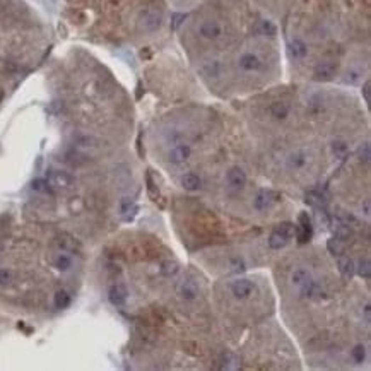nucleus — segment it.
<instances>
[{
	"label": "nucleus",
	"mask_w": 371,
	"mask_h": 371,
	"mask_svg": "<svg viewBox=\"0 0 371 371\" xmlns=\"http://www.w3.org/2000/svg\"><path fill=\"white\" fill-rule=\"evenodd\" d=\"M161 22H163V12L158 7H147L139 16V28L147 33H153L156 29H159L161 28Z\"/></svg>",
	"instance_id": "1"
},
{
	"label": "nucleus",
	"mask_w": 371,
	"mask_h": 371,
	"mask_svg": "<svg viewBox=\"0 0 371 371\" xmlns=\"http://www.w3.org/2000/svg\"><path fill=\"white\" fill-rule=\"evenodd\" d=\"M294 235L299 245H305L311 240V236H313V224H311V219L308 216V212H301L298 216V224L294 226Z\"/></svg>",
	"instance_id": "2"
},
{
	"label": "nucleus",
	"mask_w": 371,
	"mask_h": 371,
	"mask_svg": "<svg viewBox=\"0 0 371 371\" xmlns=\"http://www.w3.org/2000/svg\"><path fill=\"white\" fill-rule=\"evenodd\" d=\"M279 200H281V194H279V192L260 190L257 195H255V199H253V207L257 210H265V209H269L270 206L277 204Z\"/></svg>",
	"instance_id": "3"
},
{
	"label": "nucleus",
	"mask_w": 371,
	"mask_h": 371,
	"mask_svg": "<svg viewBox=\"0 0 371 371\" xmlns=\"http://www.w3.org/2000/svg\"><path fill=\"white\" fill-rule=\"evenodd\" d=\"M176 292H178V296L183 299V301H195V299L199 298V294H200V289H199L197 281L185 279V281H181L180 286H178Z\"/></svg>",
	"instance_id": "4"
},
{
	"label": "nucleus",
	"mask_w": 371,
	"mask_h": 371,
	"mask_svg": "<svg viewBox=\"0 0 371 371\" xmlns=\"http://www.w3.org/2000/svg\"><path fill=\"white\" fill-rule=\"evenodd\" d=\"M199 33H200V36H202V38L214 41V40H217L219 36L222 35V26L214 19H207V21H204L202 24H200Z\"/></svg>",
	"instance_id": "5"
},
{
	"label": "nucleus",
	"mask_w": 371,
	"mask_h": 371,
	"mask_svg": "<svg viewBox=\"0 0 371 371\" xmlns=\"http://www.w3.org/2000/svg\"><path fill=\"white\" fill-rule=\"evenodd\" d=\"M253 291H255V286H253L251 281H248V279H238V281H235L233 286H231L233 296H235V298H238V299L250 298Z\"/></svg>",
	"instance_id": "6"
},
{
	"label": "nucleus",
	"mask_w": 371,
	"mask_h": 371,
	"mask_svg": "<svg viewBox=\"0 0 371 371\" xmlns=\"http://www.w3.org/2000/svg\"><path fill=\"white\" fill-rule=\"evenodd\" d=\"M238 65L245 72H257V70H260L263 67V62L255 53H243L238 60Z\"/></svg>",
	"instance_id": "7"
},
{
	"label": "nucleus",
	"mask_w": 371,
	"mask_h": 371,
	"mask_svg": "<svg viewBox=\"0 0 371 371\" xmlns=\"http://www.w3.org/2000/svg\"><path fill=\"white\" fill-rule=\"evenodd\" d=\"M48 183L51 185V187H57V188H67L70 187V185L74 183V178L72 175H69L67 171H55V169H51L50 173H48Z\"/></svg>",
	"instance_id": "8"
},
{
	"label": "nucleus",
	"mask_w": 371,
	"mask_h": 371,
	"mask_svg": "<svg viewBox=\"0 0 371 371\" xmlns=\"http://www.w3.org/2000/svg\"><path fill=\"white\" fill-rule=\"evenodd\" d=\"M226 181L231 188H236V190H241L247 185V173L243 171L238 166L231 168L228 173H226Z\"/></svg>",
	"instance_id": "9"
},
{
	"label": "nucleus",
	"mask_w": 371,
	"mask_h": 371,
	"mask_svg": "<svg viewBox=\"0 0 371 371\" xmlns=\"http://www.w3.org/2000/svg\"><path fill=\"white\" fill-rule=\"evenodd\" d=\"M127 298H128V291L124 284H115L110 288L108 299L113 306H124L125 301H127Z\"/></svg>",
	"instance_id": "10"
},
{
	"label": "nucleus",
	"mask_w": 371,
	"mask_h": 371,
	"mask_svg": "<svg viewBox=\"0 0 371 371\" xmlns=\"http://www.w3.org/2000/svg\"><path fill=\"white\" fill-rule=\"evenodd\" d=\"M192 154V149L188 144H178V146L173 147L171 151H169L168 158L171 163H175V165H180V163H185L188 158H190Z\"/></svg>",
	"instance_id": "11"
},
{
	"label": "nucleus",
	"mask_w": 371,
	"mask_h": 371,
	"mask_svg": "<svg viewBox=\"0 0 371 371\" xmlns=\"http://www.w3.org/2000/svg\"><path fill=\"white\" fill-rule=\"evenodd\" d=\"M313 76L317 81H330L335 76V65L330 64V62H324V64L315 67Z\"/></svg>",
	"instance_id": "12"
},
{
	"label": "nucleus",
	"mask_w": 371,
	"mask_h": 371,
	"mask_svg": "<svg viewBox=\"0 0 371 371\" xmlns=\"http://www.w3.org/2000/svg\"><path fill=\"white\" fill-rule=\"evenodd\" d=\"M337 267H339V272L342 274V277L346 281H351L352 277H354L356 267H354V262H352L349 257H340L339 260H337Z\"/></svg>",
	"instance_id": "13"
},
{
	"label": "nucleus",
	"mask_w": 371,
	"mask_h": 371,
	"mask_svg": "<svg viewBox=\"0 0 371 371\" xmlns=\"http://www.w3.org/2000/svg\"><path fill=\"white\" fill-rule=\"evenodd\" d=\"M289 111H291V108H289V105L284 101H274L272 105L269 106V113L272 115L276 120H286V118L289 117Z\"/></svg>",
	"instance_id": "14"
},
{
	"label": "nucleus",
	"mask_w": 371,
	"mask_h": 371,
	"mask_svg": "<svg viewBox=\"0 0 371 371\" xmlns=\"http://www.w3.org/2000/svg\"><path fill=\"white\" fill-rule=\"evenodd\" d=\"M181 185H183L185 190L195 192L202 187V180H200V176L195 175V173H187V175L181 176Z\"/></svg>",
	"instance_id": "15"
},
{
	"label": "nucleus",
	"mask_w": 371,
	"mask_h": 371,
	"mask_svg": "<svg viewBox=\"0 0 371 371\" xmlns=\"http://www.w3.org/2000/svg\"><path fill=\"white\" fill-rule=\"evenodd\" d=\"M332 153L337 159H347V156H349V146H347L346 140L337 139L332 142Z\"/></svg>",
	"instance_id": "16"
},
{
	"label": "nucleus",
	"mask_w": 371,
	"mask_h": 371,
	"mask_svg": "<svg viewBox=\"0 0 371 371\" xmlns=\"http://www.w3.org/2000/svg\"><path fill=\"white\" fill-rule=\"evenodd\" d=\"M289 238L288 236H284L283 233L279 231H274L272 235L269 236V247L272 248V250H281V248H284L286 245H288Z\"/></svg>",
	"instance_id": "17"
},
{
	"label": "nucleus",
	"mask_w": 371,
	"mask_h": 371,
	"mask_svg": "<svg viewBox=\"0 0 371 371\" xmlns=\"http://www.w3.org/2000/svg\"><path fill=\"white\" fill-rule=\"evenodd\" d=\"M352 236H354V233H352L351 226L346 224V222H340V224L335 228V238H339L340 241H342V243H347V241H351Z\"/></svg>",
	"instance_id": "18"
},
{
	"label": "nucleus",
	"mask_w": 371,
	"mask_h": 371,
	"mask_svg": "<svg viewBox=\"0 0 371 371\" xmlns=\"http://www.w3.org/2000/svg\"><path fill=\"white\" fill-rule=\"evenodd\" d=\"M306 53H308L306 43L303 41V40H299V38L292 40V43H291V55H292V57H294V58H303V57H306Z\"/></svg>",
	"instance_id": "19"
},
{
	"label": "nucleus",
	"mask_w": 371,
	"mask_h": 371,
	"mask_svg": "<svg viewBox=\"0 0 371 371\" xmlns=\"http://www.w3.org/2000/svg\"><path fill=\"white\" fill-rule=\"evenodd\" d=\"M306 204H310L315 209H322V207H325V197L322 195L320 192L311 190L306 194Z\"/></svg>",
	"instance_id": "20"
},
{
	"label": "nucleus",
	"mask_w": 371,
	"mask_h": 371,
	"mask_svg": "<svg viewBox=\"0 0 371 371\" xmlns=\"http://www.w3.org/2000/svg\"><path fill=\"white\" fill-rule=\"evenodd\" d=\"M53 305H55V308H58V310H64V308L70 305V294L65 291V289H58V291L55 292Z\"/></svg>",
	"instance_id": "21"
},
{
	"label": "nucleus",
	"mask_w": 371,
	"mask_h": 371,
	"mask_svg": "<svg viewBox=\"0 0 371 371\" xmlns=\"http://www.w3.org/2000/svg\"><path fill=\"white\" fill-rule=\"evenodd\" d=\"M299 288H301V296H303V298H313V296L318 294V291H320L318 284L315 283L311 277L306 281V283H303L301 286H299Z\"/></svg>",
	"instance_id": "22"
},
{
	"label": "nucleus",
	"mask_w": 371,
	"mask_h": 371,
	"mask_svg": "<svg viewBox=\"0 0 371 371\" xmlns=\"http://www.w3.org/2000/svg\"><path fill=\"white\" fill-rule=\"evenodd\" d=\"M308 161V154L305 151H296V153H292L289 156V166L291 168H303V166L306 165Z\"/></svg>",
	"instance_id": "23"
},
{
	"label": "nucleus",
	"mask_w": 371,
	"mask_h": 371,
	"mask_svg": "<svg viewBox=\"0 0 371 371\" xmlns=\"http://www.w3.org/2000/svg\"><path fill=\"white\" fill-rule=\"evenodd\" d=\"M310 277H311V274L308 272L306 269H296L294 272H292V276H291V281H292V284L301 286L303 283H306Z\"/></svg>",
	"instance_id": "24"
},
{
	"label": "nucleus",
	"mask_w": 371,
	"mask_h": 371,
	"mask_svg": "<svg viewBox=\"0 0 371 371\" xmlns=\"http://www.w3.org/2000/svg\"><path fill=\"white\" fill-rule=\"evenodd\" d=\"M178 263L176 262H171V260H166V262H163L161 263V267H159V270H161V274L165 277H171V276H175V274L178 272Z\"/></svg>",
	"instance_id": "25"
},
{
	"label": "nucleus",
	"mask_w": 371,
	"mask_h": 371,
	"mask_svg": "<svg viewBox=\"0 0 371 371\" xmlns=\"http://www.w3.org/2000/svg\"><path fill=\"white\" fill-rule=\"evenodd\" d=\"M55 267L58 270H62V272H65V270H69L72 267V260H70V257L67 253H60L55 258Z\"/></svg>",
	"instance_id": "26"
},
{
	"label": "nucleus",
	"mask_w": 371,
	"mask_h": 371,
	"mask_svg": "<svg viewBox=\"0 0 371 371\" xmlns=\"http://www.w3.org/2000/svg\"><path fill=\"white\" fill-rule=\"evenodd\" d=\"M327 248H329V251H330L332 255H342V253H344V243H342V241H340L339 238L329 240Z\"/></svg>",
	"instance_id": "27"
},
{
	"label": "nucleus",
	"mask_w": 371,
	"mask_h": 371,
	"mask_svg": "<svg viewBox=\"0 0 371 371\" xmlns=\"http://www.w3.org/2000/svg\"><path fill=\"white\" fill-rule=\"evenodd\" d=\"M356 270H358L359 277H363V279H370L371 277V263H370L368 258L359 262V265L356 267Z\"/></svg>",
	"instance_id": "28"
},
{
	"label": "nucleus",
	"mask_w": 371,
	"mask_h": 371,
	"mask_svg": "<svg viewBox=\"0 0 371 371\" xmlns=\"http://www.w3.org/2000/svg\"><path fill=\"white\" fill-rule=\"evenodd\" d=\"M14 283V272L9 269H0V286L2 288H9Z\"/></svg>",
	"instance_id": "29"
},
{
	"label": "nucleus",
	"mask_w": 371,
	"mask_h": 371,
	"mask_svg": "<svg viewBox=\"0 0 371 371\" xmlns=\"http://www.w3.org/2000/svg\"><path fill=\"white\" fill-rule=\"evenodd\" d=\"M228 267H229V270H231V272H243V270L247 269V265H245L243 258H240V257L229 258V260H228Z\"/></svg>",
	"instance_id": "30"
},
{
	"label": "nucleus",
	"mask_w": 371,
	"mask_h": 371,
	"mask_svg": "<svg viewBox=\"0 0 371 371\" xmlns=\"http://www.w3.org/2000/svg\"><path fill=\"white\" fill-rule=\"evenodd\" d=\"M31 188L35 192H41V194H46V192H50V183H48V180H43V178H36V180H33Z\"/></svg>",
	"instance_id": "31"
},
{
	"label": "nucleus",
	"mask_w": 371,
	"mask_h": 371,
	"mask_svg": "<svg viewBox=\"0 0 371 371\" xmlns=\"http://www.w3.org/2000/svg\"><path fill=\"white\" fill-rule=\"evenodd\" d=\"M351 356L356 363H363L366 359V347L363 346V344H358V346L351 351Z\"/></svg>",
	"instance_id": "32"
},
{
	"label": "nucleus",
	"mask_w": 371,
	"mask_h": 371,
	"mask_svg": "<svg viewBox=\"0 0 371 371\" xmlns=\"http://www.w3.org/2000/svg\"><path fill=\"white\" fill-rule=\"evenodd\" d=\"M276 231L283 233L284 236H288L289 240L294 236V224H291V222H283V224H279L276 228Z\"/></svg>",
	"instance_id": "33"
},
{
	"label": "nucleus",
	"mask_w": 371,
	"mask_h": 371,
	"mask_svg": "<svg viewBox=\"0 0 371 371\" xmlns=\"http://www.w3.org/2000/svg\"><path fill=\"white\" fill-rule=\"evenodd\" d=\"M359 161L363 163V165H368L370 159H371V153H370V144L365 142L361 147H359V154H358Z\"/></svg>",
	"instance_id": "34"
},
{
	"label": "nucleus",
	"mask_w": 371,
	"mask_h": 371,
	"mask_svg": "<svg viewBox=\"0 0 371 371\" xmlns=\"http://www.w3.org/2000/svg\"><path fill=\"white\" fill-rule=\"evenodd\" d=\"M146 180H147V192H149V195L153 197V200H158L159 190L156 188V183H154V180H153V176H151L149 171H147V175H146Z\"/></svg>",
	"instance_id": "35"
},
{
	"label": "nucleus",
	"mask_w": 371,
	"mask_h": 371,
	"mask_svg": "<svg viewBox=\"0 0 371 371\" xmlns=\"http://www.w3.org/2000/svg\"><path fill=\"white\" fill-rule=\"evenodd\" d=\"M258 31H260L262 35H270V36H274V35H276V26H274L270 21H262L260 26H258Z\"/></svg>",
	"instance_id": "36"
},
{
	"label": "nucleus",
	"mask_w": 371,
	"mask_h": 371,
	"mask_svg": "<svg viewBox=\"0 0 371 371\" xmlns=\"http://www.w3.org/2000/svg\"><path fill=\"white\" fill-rule=\"evenodd\" d=\"M132 200L128 199V197H125L124 200H122V204H120V210H122V214H127V212H130V209H132Z\"/></svg>",
	"instance_id": "37"
},
{
	"label": "nucleus",
	"mask_w": 371,
	"mask_h": 371,
	"mask_svg": "<svg viewBox=\"0 0 371 371\" xmlns=\"http://www.w3.org/2000/svg\"><path fill=\"white\" fill-rule=\"evenodd\" d=\"M363 92H365V99H366V101H370V82L365 84V89H363Z\"/></svg>",
	"instance_id": "38"
},
{
	"label": "nucleus",
	"mask_w": 371,
	"mask_h": 371,
	"mask_svg": "<svg viewBox=\"0 0 371 371\" xmlns=\"http://www.w3.org/2000/svg\"><path fill=\"white\" fill-rule=\"evenodd\" d=\"M365 214H366V216H370V204L368 202L365 204Z\"/></svg>",
	"instance_id": "39"
}]
</instances>
